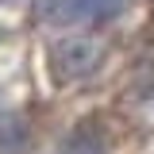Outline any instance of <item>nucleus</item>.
<instances>
[{
	"label": "nucleus",
	"instance_id": "2",
	"mask_svg": "<svg viewBox=\"0 0 154 154\" xmlns=\"http://www.w3.org/2000/svg\"><path fill=\"white\" fill-rule=\"evenodd\" d=\"M131 0H38L35 16L46 27H85L123 16Z\"/></svg>",
	"mask_w": 154,
	"mask_h": 154
},
{
	"label": "nucleus",
	"instance_id": "1",
	"mask_svg": "<svg viewBox=\"0 0 154 154\" xmlns=\"http://www.w3.org/2000/svg\"><path fill=\"white\" fill-rule=\"evenodd\" d=\"M104 54H108V46L96 35H62L46 46V73L58 89H66V85L93 77L104 66Z\"/></svg>",
	"mask_w": 154,
	"mask_h": 154
},
{
	"label": "nucleus",
	"instance_id": "4",
	"mask_svg": "<svg viewBox=\"0 0 154 154\" xmlns=\"http://www.w3.org/2000/svg\"><path fill=\"white\" fill-rule=\"evenodd\" d=\"M31 139V127L19 112H0V154H19Z\"/></svg>",
	"mask_w": 154,
	"mask_h": 154
},
{
	"label": "nucleus",
	"instance_id": "3",
	"mask_svg": "<svg viewBox=\"0 0 154 154\" xmlns=\"http://www.w3.org/2000/svg\"><path fill=\"white\" fill-rule=\"evenodd\" d=\"M108 146H112L108 127L96 116H85V119H77L73 127L62 135V143L54 146V154H108Z\"/></svg>",
	"mask_w": 154,
	"mask_h": 154
}]
</instances>
